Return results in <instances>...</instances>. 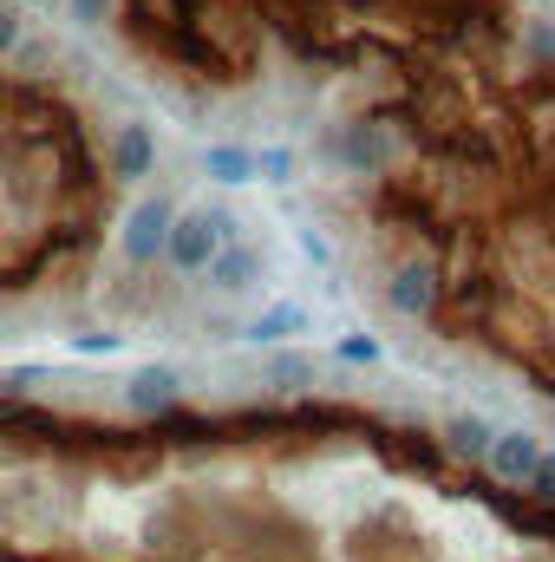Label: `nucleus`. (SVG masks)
<instances>
[{
  "label": "nucleus",
  "instance_id": "obj_1",
  "mask_svg": "<svg viewBox=\"0 0 555 562\" xmlns=\"http://www.w3.org/2000/svg\"><path fill=\"white\" fill-rule=\"evenodd\" d=\"M223 243H236V216H229V210H216V203L177 210V216H170V236H163V262H170L177 276H203Z\"/></svg>",
  "mask_w": 555,
  "mask_h": 562
},
{
  "label": "nucleus",
  "instance_id": "obj_2",
  "mask_svg": "<svg viewBox=\"0 0 555 562\" xmlns=\"http://www.w3.org/2000/svg\"><path fill=\"white\" fill-rule=\"evenodd\" d=\"M380 294H386V307H393L399 321H438V301H444V256H438V249H406V256L386 269Z\"/></svg>",
  "mask_w": 555,
  "mask_h": 562
},
{
  "label": "nucleus",
  "instance_id": "obj_3",
  "mask_svg": "<svg viewBox=\"0 0 555 562\" xmlns=\"http://www.w3.org/2000/svg\"><path fill=\"white\" fill-rule=\"evenodd\" d=\"M170 216H177V203H170V196H138V203L125 210V223H118V249H125V262H132V269L163 262Z\"/></svg>",
  "mask_w": 555,
  "mask_h": 562
},
{
  "label": "nucleus",
  "instance_id": "obj_4",
  "mask_svg": "<svg viewBox=\"0 0 555 562\" xmlns=\"http://www.w3.org/2000/svg\"><path fill=\"white\" fill-rule=\"evenodd\" d=\"M150 170H157V132H150L144 119L112 125V144H105V177H118V183H144Z\"/></svg>",
  "mask_w": 555,
  "mask_h": 562
},
{
  "label": "nucleus",
  "instance_id": "obj_5",
  "mask_svg": "<svg viewBox=\"0 0 555 562\" xmlns=\"http://www.w3.org/2000/svg\"><path fill=\"white\" fill-rule=\"evenodd\" d=\"M536 458H543V438L536 431H497L490 451H484V477L503 484V491H523L530 471H536Z\"/></svg>",
  "mask_w": 555,
  "mask_h": 562
},
{
  "label": "nucleus",
  "instance_id": "obj_6",
  "mask_svg": "<svg viewBox=\"0 0 555 562\" xmlns=\"http://www.w3.org/2000/svg\"><path fill=\"white\" fill-rule=\"evenodd\" d=\"M125 406H132L138 419H163V413H177V406H183V373L163 367V360L132 367V380H125Z\"/></svg>",
  "mask_w": 555,
  "mask_h": 562
},
{
  "label": "nucleus",
  "instance_id": "obj_7",
  "mask_svg": "<svg viewBox=\"0 0 555 562\" xmlns=\"http://www.w3.org/2000/svg\"><path fill=\"white\" fill-rule=\"evenodd\" d=\"M203 276H209L216 294H249L256 281L269 276V256H262L256 243H242V236H236V243H223V249L209 256V269H203Z\"/></svg>",
  "mask_w": 555,
  "mask_h": 562
},
{
  "label": "nucleus",
  "instance_id": "obj_8",
  "mask_svg": "<svg viewBox=\"0 0 555 562\" xmlns=\"http://www.w3.org/2000/svg\"><path fill=\"white\" fill-rule=\"evenodd\" d=\"M490 438H497V425L484 419V413H451V419H444V451L464 458V464H484Z\"/></svg>",
  "mask_w": 555,
  "mask_h": 562
},
{
  "label": "nucleus",
  "instance_id": "obj_9",
  "mask_svg": "<svg viewBox=\"0 0 555 562\" xmlns=\"http://www.w3.org/2000/svg\"><path fill=\"white\" fill-rule=\"evenodd\" d=\"M294 334H307V307H301V301H275L269 314H256V321L242 327V340H256V347H281V340H294Z\"/></svg>",
  "mask_w": 555,
  "mask_h": 562
},
{
  "label": "nucleus",
  "instance_id": "obj_10",
  "mask_svg": "<svg viewBox=\"0 0 555 562\" xmlns=\"http://www.w3.org/2000/svg\"><path fill=\"white\" fill-rule=\"evenodd\" d=\"M203 170H209L216 183H249V177H256V150H249V144H209V150H203Z\"/></svg>",
  "mask_w": 555,
  "mask_h": 562
},
{
  "label": "nucleus",
  "instance_id": "obj_11",
  "mask_svg": "<svg viewBox=\"0 0 555 562\" xmlns=\"http://www.w3.org/2000/svg\"><path fill=\"white\" fill-rule=\"evenodd\" d=\"M262 380H269L275 393H301V386H314V360H307V353H294V347H281V353H269Z\"/></svg>",
  "mask_w": 555,
  "mask_h": 562
},
{
  "label": "nucleus",
  "instance_id": "obj_12",
  "mask_svg": "<svg viewBox=\"0 0 555 562\" xmlns=\"http://www.w3.org/2000/svg\"><path fill=\"white\" fill-rule=\"evenodd\" d=\"M523 497H530V504H550V510H555V451H543V458H536V471H530Z\"/></svg>",
  "mask_w": 555,
  "mask_h": 562
},
{
  "label": "nucleus",
  "instance_id": "obj_13",
  "mask_svg": "<svg viewBox=\"0 0 555 562\" xmlns=\"http://www.w3.org/2000/svg\"><path fill=\"white\" fill-rule=\"evenodd\" d=\"M26 40V20H20V7L13 0H0V59H13V46Z\"/></svg>",
  "mask_w": 555,
  "mask_h": 562
},
{
  "label": "nucleus",
  "instance_id": "obj_14",
  "mask_svg": "<svg viewBox=\"0 0 555 562\" xmlns=\"http://www.w3.org/2000/svg\"><path fill=\"white\" fill-rule=\"evenodd\" d=\"M287 170H294V150H256V177L287 183Z\"/></svg>",
  "mask_w": 555,
  "mask_h": 562
},
{
  "label": "nucleus",
  "instance_id": "obj_15",
  "mask_svg": "<svg viewBox=\"0 0 555 562\" xmlns=\"http://www.w3.org/2000/svg\"><path fill=\"white\" fill-rule=\"evenodd\" d=\"M66 7H72V20H79V26H105V20L118 13V0H66Z\"/></svg>",
  "mask_w": 555,
  "mask_h": 562
},
{
  "label": "nucleus",
  "instance_id": "obj_16",
  "mask_svg": "<svg viewBox=\"0 0 555 562\" xmlns=\"http://www.w3.org/2000/svg\"><path fill=\"white\" fill-rule=\"evenodd\" d=\"M340 360H353V367H366V360H380V340H340Z\"/></svg>",
  "mask_w": 555,
  "mask_h": 562
},
{
  "label": "nucleus",
  "instance_id": "obj_17",
  "mask_svg": "<svg viewBox=\"0 0 555 562\" xmlns=\"http://www.w3.org/2000/svg\"><path fill=\"white\" fill-rule=\"evenodd\" d=\"M33 7H39V0H33Z\"/></svg>",
  "mask_w": 555,
  "mask_h": 562
}]
</instances>
